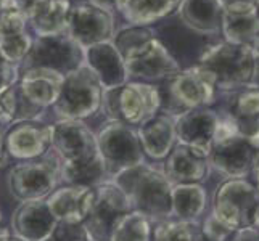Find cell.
I'll list each match as a JSON object with an SVG mask.
<instances>
[{"mask_svg":"<svg viewBox=\"0 0 259 241\" xmlns=\"http://www.w3.org/2000/svg\"><path fill=\"white\" fill-rule=\"evenodd\" d=\"M114 177V183L127 195L132 211H139L148 219L172 217V183L167 180L164 172L148 164H140Z\"/></svg>","mask_w":259,"mask_h":241,"instance_id":"cell-1","label":"cell"},{"mask_svg":"<svg viewBox=\"0 0 259 241\" xmlns=\"http://www.w3.org/2000/svg\"><path fill=\"white\" fill-rule=\"evenodd\" d=\"M198 66L212 76L218 92H237L249 88L253 80L251 45H235L226 40L204 49Z\"/></svg>","mask_w":259,"mask_h":241,"instance_id":"cell-2","label":"cell"},{"mask_svg":"<svg viewBox=\"0 0 259 241\" xmlns=\"http://www.w3.org/2000/svg\"><path fill=\"white\" fill-rule=\"evenodd\" d=\"M103 108L110 121H121L129 126H142L159 113L163 97L159 88L148 82L129 80L103 92Z\"/></svg>","mask_w":259,"mask_h":241,"instance_id":"cell-3","label":"cell"},{"mask_svg":"<svg viewBox=\"0 0 259 241\" xmlns=\"http://www.w3.org/2000/svg\"><path fill=\"white\" fill-rule=\"evenodd\" d=\"M257 150L242 135L229 116H221L214 137L211 153L208 156L209 167L224 174L227 178H245L251 172Z\"/></svg>","mask_w":259,"mask_h":241,"instance_id":"cell-4","label":"cell"},{"mask_svg":"<svg viewBox=\"0 0 259 241\" xmlns=\"http://www.w3.org/2000/svg\"><path fill=\"white\" fill-rule=\"evenodd\" d=\"M103 92V87L94 71L87 65H81L65 76L58 100L53 105V111L61 119L82 121L102 108Z\"/></svg>","mask_w":259,"mask_h":241,"instance_id":"cell-5","label":"cell"},{"mask_svg":"<svg viewBox=\"0 0 259 241\" xmlns=\"http://www.w3.org/2000/svg\"><path fill=\"white\" fill-rule=\"evenodd\" d=\"M97 147L106 174L118 175L131 167L145 164L137 130L121 121H108L97 133Z\"/></svg>","mask_w":259,"mask_h":241,"instance_id":"cell-6","label":"cell"},{"mask_svg":"<svg viewBox=\"0 0 259 241\" xmlns=\"http://www.w3.org/2000/svg\"><path fill=\"white\" fill-rule=\"evenodd\" d=\"M259 190L246 178H227L214 193L212 214L234 231L253 225Z\"/></svg>","mask_w":259,"mask_h":241,"instance_id":"cell-7","label":"cell"},{"mask_svg":"<svg viewBox=\"0 0 259 241\" xmlns=\"http://www.w3.org/2000/svg\"><path fill=\"white\" fill-rule=\"evenodd\" d=\"M60 180V161L53 156L24 159L8 172V188L21 201L44 200L55 190Z\"/></svg>","mask_w":259,"mask_h":241,"instance_id":"cell-8","label":"cell"},{"mask_svg":"<svg viewBox=\"0 0 259 241\" xmlns=\"http://www.w3.org/2000/svg\"><path fill=\"white\" fill-rule=\"evenodd\" d=\"M84 65V49L65 34L32 39L28 57L23 61V69L44 68L66 76Z\"/></svg>","mask_w":259,"mask_h":241,"instance_id":"cell-9","label":"cell"},{"mask_svg":"<svg viewBox=\"0 0 259 241\" xmlns=\"http://www.w3.org/2000/svg\"><path fill=\"white\" fill-rule=\"evenodd\" d=\"M91 212L82 222L87 241H110L111 228L121 216L132 211L131 201L114 182L98 183Z\"/></svg>","mask_w":259,"mask_h":241,"instance_id":"cell-10","label":"cell"},{"mask_svg":"<svg viewBox=\"0 0 259 241\" xmlns=\"http://www.w3.org/2000/svg\"><path fill=\"white\" fill-rule=\"evenodd\" d=\"M167 93L179 114L185 110L214 105L218 88L212 76L206 69L196 65L181 69L171 79H167Z\"/></svg>","mask_w":259,"mask_h":241,"instance_id":"cell-11","label":"cell"},{"mask_svg":"<svg viewBox=\"0 0 259 241\" xmlns=\"http://www.w3.org/2000/svg\"><path fill=\"white\" fill-rule=\"evenodd\" d=\"M66 34L84 50L102 42H110L114 35L113 15L91 2L71 5L66 20Z\"/></svg>","mask_w":259,"mask_h":241,"instance_id":"cell-12","label":"cell"},{"mask_svg":"<svg viewBox=\"0 0 259 241\" xmlns=\"http://www.w3.org/2000/svg\"><path fill=\"white\" fill-rule=\"evenodd\" d=\"M122 58L127 79H139L140 82L171 79L181 71L177 60L156 37L134 47Z\"/></svg>","mask_w":259,"mask_h":241,"instance_id":"cell-13","label":"cell"},{"mask_svg":"<svg viewBox=\"0 0 259 241\" xmlns=\"http://www.w3.org/2000/svg\"><path fill=\"white\" fill-rule=\"evenodd\" d=\"M32 37L28 32V18L18 0H8L0 8V57L5 63L20 68L28 57Z\"/></svg>","mask_w":259,"mask_h":241,"instance_id":"cell-14","label":"cell"},{"mask_svg":"<svg viewBox=\"0 0 259 241\" xmlns=\"http://www.w3.org/2000/svg\"><path fill=\"white\" fill-rule=\"evenodd\" d=\"M221 114L211 106L185 110L176 114V135L179 143L193 147L209 156Z\"/></svg>","mask_w":259,"mask_h":241,"instance_id":"cell-15","label":"cell"},{"mask_svg":"<svg viewBox=\"0 0 259 241\" xmlns=\"http://www.w3.org/2000/svg\"><path fill=\"white\" fill-rule=\"evenodd\" d=\"M53 127L35 119L15 122L5 133L7 153L16 159H34L47 155L52 147Z\"/></svg>","mask_w":259,"mask_h":241,"instance_id":"cell-16","label":"cell"},{"mask_svg":"<svg viewBox=\"0 0 259 241\" xmlns=\"http://www.w3.org/2000/svg\"><path fill=\"white\" fill-rule=\"evenodd\" d=\"M52 147L61 161L89 159L98 153L97 135L81 119H60L53 124Z\"/></svg>","mask_w":259,"mask_h":241,"instance_id":"cell-17","label":"cell"},{"mask_svg":"<svg viewBox=\"0 0 259 241\" xmlns=\"http://www.w3.org/2000/svg\"><path fill=\"white\" fill-rule=\"evenodd\" d=\"M65 76L52 69L31 68L23 69L18 80V95L20 102L34 110H42L53 106L63 85Z\"/></svg>","mask_w":259,"mask_h":241,"instance_id":"cell-18","label":"cell"},{"mask_svg":"<svg viewBox=\"0 0 259 241\" xmlns=\"http://www.w3.org/2000/svg\"><path fill=\"white\" fill-rule=\"evenodd\" d=\"M95 190L85 185H66L53 190L46 204L57 222L66 224H82L91 212Z\"/></svg>","mask_w":259,"mask_h":241,"instance_id":"cell-19","label":"cell"},{"mask_svg":"<svg viewBox=\"0 0 259 241\" xmlns=\"http://www.w3.org/2000/svg\"><path fill=\"white\" fill-rule=\"evenodd\" d=\"M163 172L172 185L200 183L208 177L209 161L203 151L177 141L166 156Z\"/></svg>","mask_w":259,"mask_h":241,"instance_id":"cell-20","label":"cell"},{"mask_svg":"<svg viewBox=\"0 0 259 241\" xmlns=\"http://www.w3.org/2000/svg\"><path fill=\"white\" fill-rule=\"evenodd\" d=\"M57 225L46 200L23 201L12 216L13 235L24 241H44Z\"/></svg>","mask_w":259,"mask_h":241,"instance_id":"cell-21","label":"cell"},{"mask_svg":"<svg viewBox=\"0 0 259 241\" xmlns=\"http://www.w3.org/2000/svg\"><path fill=\"white\" fill-rule=\"evenodd\" d=\"M84 65L94 71L103 90H111L127 82L124 58L111 40L87 47L84 50Z\"/></svg>","mask_w":259,"mask_h":241,"instance_id":"cell-22","label":"cell"},{"mask_svg":"<svg viewBox=\"0 0 259 241\" xmlns=\"http://www.w3.org/2000/svg\"><path fill=\"white\" fill-rule=\"evenodd\" d=\"M137 135L140 140L144 155L151 159L159 161L166 159L174 148L176 135V114L171 113H158L153 118L144 122L137 129Z\"/></svg>","mask_w":259,"mask_h":241,"instance_id":"cell-23","label":"cell"},{"mask_svg":"<svg viewBox=\"0 0 259 241\" xmlns=\"http://www.w3.org/2000/svg\"><path fill=\"white\" fill-rule=\"evenodd\" d=\"M69 0H31L24 8L28 24L37 37H49L66 32Z\"/></svg>","mask_w":259,"mask_h":241,"instance_id":"cell-24","label":"cell"},{"mask_svg":"<svg viewBox=\"0 0 259 241\" xmlns=\"http://www.w3.org/2000/svg\"><path fill=\"white\" fill-rule=\"evenodd\" d=\"M177 13L187 28L201 35L221 34L222 7L219 0H184Z\"/></svg>","mask_w":259,"mask_h":241,"instance_id":"cell-25","label":"cell"},{"mask_svg":"<svg viewBox=\"0 0 259 241\" xmlns=\"http://www.w3.org/2000/svg\"><path fill=\"white\" fill-rule=\"evenodd\" d=\"M227 116L246 138L259 130V88L232 92Z\"/></svg>","mask_w":259,"mask_h":241,"instance_id":"cell-26","label":"cell"},{"mask_svg":"<svg viewBox=\"0 0 259 241\" xmlns=\"http://www.w3.org/2000/svg\"><path fill=\"white\" fill-rule=\"evenodd\" d=\"M184 0H124L119 12L124 20L136 26H151L153 23L179 12Z\"/></svg>","mask_w":259,"mask_h":241,"instance_id":"cell-27","label":"cell"},{"mask_svg":"<svg viewBox=\"0 0 259 241\" xmlns=\"http://www.w3.org/2000/svg\"><path fill=\"white\" fill-rule=\"evenodd\" d=\"M208 193L201 183H177L171 190V212L182 222H192L203 216Z\"/></svg>","mask_w":259,"mask_h":241,"instance_id":"cell-28","label":"cell"},{"mask_svg":"<svg viewBox=\"0 0 259 241\" xmlns=\"http://www.w3.org/2000/svg\"><path fill=\"white\" fill-rule=\"evenodd\" d=\"M221 35L235 45H251L259 37V16L256 10L224 12L221 20Z\"/></svg>","mask_w":259,"mask_h":241,"instance_id":"cell-29","label":"cell"},{"mask_svg":"<svg viewBox=\"0 0 259 241\" xmlns=\"http://www.w3.org/2000/svg\"><path fill=\"white\" fill-rule=\"evenodd\" d=\"M105 174L106 169L100 155L89 159L61 161L60 163V178L68 185H98L102 183Z\"/></svg>","mask_w":259,"mask_h":241,"instance_id":"cell-30","label":"cell"},{"mask_svg":"<svg viewBox=\"0 0 259 241\" xmlns=\"http://www.w3.org/2000/svg\"><path fill=\"white\" fill-rule=\"evenodd\" d=\"M150 219L139 211H129L121 216L110 233V241H150Z\"/></svg>","mask_w":259,"mask_h":241,"instance_id":"cell-31","label":"cell"},{"mask_svg":"<svg viewBox=\"0 0 259 241\" xmlns=\"http://www.w3.org/2000/svg\"><path fill=\"white\" fill-rule=\"evenodd\" d=\"M155 37V29L151 26H136L131 24L127 28H122L118 32H114L111 42L114 47L119 50V53L124 57L129 50L140 45L150 39Z\"/></svg>","mask_w":259,"mask_h":241,"instance_id":"cell-32","label":"cell"},{"mask_svg":"<svg viewBox=\"0 0 259 241\" xmlns=\"http://www.w3.org/2000/svg\"><path fill=\"white\" fill-rule=\"evenodd\" d=\"M150 241H196V236L190 222L172 220L163 222L151 230Z\"/></svg>","mask_w":259,"mask_h":241,"instance_id":"cell-33","label":"cell"},{"mask_svg":"<svg viewBox=\"0 0 259 241\" xmlns=\"http://www.w3.org/2000/svg\"><path fill=\"white\" fill-rule=\"evenodd\" d=\"M20 110V95L18 87L0 82V124H10L18 118Z\"/></svg>","mask_w":259,"mask_h":241,"instance_id":"cell-34","label":"cell"},{"mask_svg":"<svg viewBox=\"0 0 259 241\" xmlns=\"http://www.w3.org/2000/svg\"><path fill=\"white\" fill-rule=\"evenodd\" d=\"M87 239L85 230L82 224H66V222H57L55 228L44 241H79Z\"/></svg>","mask_w":259,"mask_h":241,"instance_id":"cell-35","label":"cell"},{"mask_svg":"<svg viewBox=\"0 0 259 241\" xmlns=\"http://www.w3.org/2000/svg\"><path fill=\"white\" fill-rule=\"evenodd\" d=\"M201 236L211 241H229L230 236L234 235V230L224 225L222 222L214 216L211 212L209 216L203 220V227H201Z\"/></svg>","mask_w":259,"mask_h":241,"instance_id":"cell-36","label":"cell"},{"mask_svg":"<svg viewBox=\"0 0 259 241\" xmlns=\"http://www.w3.org/2000/svg\"><path fill=\"white\" fill-rule=\"evenodd\" d=\"M224 12H248L257 10L259 0H219Z\"/></svg>","mask_w":259,"mask_h":241,"instance_id":"cell-37","label":"cell"},{"mask_svg":"<svg viewBox=\"0 0 259 241\" xmlns=\"http://www.w3.org/2000/svg\"><path fill=\"white\" fill-rule=\"evenodd\" d=\"M18 80H20L18 68L5 63V61L2 60V57H0V82H7V84L15 85Z\"/></svg>","mask_w":259,"mask_h":241,"instance_id":"cell-38","label":"cell"},{"mask_svg":"<svg viewBox=\"0 0 259 241\" xmlns=\"http://www.w3.org/2000/svg\"><path fill=\"white\" fill-rule=\"evenodd\" d=\"M229 241H259V230L253 227H246L242 230L234 231Z\"/></svg>","mask_w":259,"mask_h":241,"instance_id":"cell-39","label":"cell"},{"mask_svg":"<svg viewBox=\"0 0 259 241\" xmlns=\"http://www.w3.org/2000/svg\"><path fill=\"white\" fill-rule=\"evenodd\" d=\"M253 49V80L249 88H259V37L251 43Z\"/></svg>","mask_w":259,"mask_h":241,"instance_id":"cell-40","label":"cell"},{"mask_svg":"<svg viewBox=\"0 0 259 241\" xmlns=\"http://www.w3.org/2000/svg\"><path fill=\"white\" fill-rule=\"evenodd\" d=\"M89 2L103 8V10L111 12V10H119L121 5L124 4V0H89Z\"/></svg>","mask_w":259,"mask_h":241,"instance_id":"cell-41","label":"cell"},{"mask_svg":"<svg viewBox=\"0 0 259 241\" xmlns=\"http://www.w3.org/2000/svg\"><path fill=\"white\" fill-rule=\"evenodd\" d=\"M7 159H8V153L5 150V133L0 129V167H4L7 164Z\"/></svg>","mask_w":259,"mask_h":241,"instance_id":"cell-42","label":"cell"},{"mask_svg":"<svg viewBox=\"0 0 259 241\" xmlns=\"http://www.w3.org/2000/svg\"><path fill=\"white\" fill-rule=\"evenodd\" d=\"M253 174V180H254V186L259 190V151L256 153V158L253 161V167H251V172Z\"/></svg>","mask_w":259,"mask_h":241,"instance_id":"cell-43","label":"cell"},{"mask_svg":"<svg viewBox=\"0 0 259 241\" xmlns=\"http://www.w3.org/2000/svg\"><path fill=\"white\" fill-rule=\"evenodd\" d=\"M0 241H24L10 233V230H0Z\"/></svg>","mask_w":259,"mask_h":241,"instance_id":"cell-44","label":"cell"},{"mask_svg":"<svg viewBox=\"0 0 259 241\" xmlns=\"http://www.w3.org/2000/svg\"><path fill=\"white\" fill-rule=\"evenodd\" d=\"M251 227L256 228V230H259V206H257V209L254 212V219H253V225Z\"/></svg>","mask_w":259,"mask_h":241,"instance_id":"cell-45","label":"cell"},{"mask_svg":"<svg viewBox=\"0 0 259 241\" xmlns=\"http://www.w3.org/2000/svg\"><path fill=\"white\" fill-rule=\"evenodd\" d=\"M196 241H211V239H206V238H204V236H198V238H196Z\"/></svg>","mask_w":259,"mask_h":241,"instance_id":"cell-46","label":"cell"},{"mask_svg":"<svg viewBox=\"0 0 259 241\" xmlns=\"http://www.w3.org/2000/svg\"><path fill=\"white\" fill-rule=\"evenodd\" d=\"M7 2H8V0H0V8H2Z\"/></svg>","mask_w":259,"mask_h":241,"instance_id":"cell-47","label":"cell"},{"mask_svg":"<svg viewBox=\"0 0 259 241\" xmlns=\"http://www.w3.org/2000/svg\"><path fill=\"white\" fill-rule=\"evenodd\" d=\"M256 12H257V16H259V5H257V10Z\"/></svg>","mask_w":259,"mask_h":241,"instance_id":"cell-48","label":"cell"},{"mask_svg":"<svg viewBox=\"0 0 259 241\" xmlns=\"http://www.w3.org/2000/svg\"><path fill=\"white\" fill-rule=\"evenodd\" d=\"M0 220H2V214H0Z\"/></svg>","mask_w":259,"mask_h":241,"instance_id":"cell-49","label":"cell"},{"mask_svg":"<svg viewBox=\"0 0 259 241\" xmlns=\"http://www.w3.org/2000/svg\"><path fill=\"white\" fill-rule=\"evenodd\" d=\"M79 241H87V239H79Z\"/></svg>","mask_w":259,"mask_h":241,"instance_id":"cell-50","label":"cell"}]
</instances>
